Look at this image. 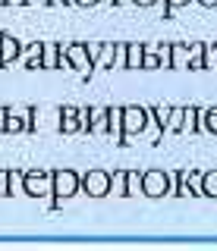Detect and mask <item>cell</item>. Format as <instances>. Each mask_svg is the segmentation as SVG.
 Wrapping results in <instances>:
<instances>
[{
    "label": "cell",
    "mask_w": 217,
    "mask_h": 251,
    "mask_svg": "<svg viewBox=\"0 0 217 251\" xmlns=\"http://www.w3.org/2000/svg\"><path fill=\"white\" fill-rule=\"evenodd\" d=\"M6 192H10V176H6V173H0V198H3Z\"/></svg>",
    "instance_id": "d4e9b609"
},
{
    "label": "cell",
    "mask_w": 217,
    "mask_h": 251,
    "mask_svg": "<svg viewBox=\"0 0 217 251\" xmlns=\"http://www.w3.org/2000/svg\"><path fill=\"white\" fill-rule=\"evenodd\" d=\"M167 129L170 132H183V110L180 107H176V110H170V116H167Z\"/></svg>",
    "instance_id": "5bb4252c"
},
{
    "label": "cell",
    "mask_w": 217,
    "mask_h": 251,
    "mask_svg": "<svg viewBox=\"0 0 217 251\" xmlns=\"http://www.w3.org/2000/svg\"><path fill=\"white\" fill-rule=\"evenodd\" d=\"M79 129H82V123H79V110L66 107V110H63V132H69V135H73V132H79Z\"/></svg>",
    "instance_id": "30bf717a"
},
{
    "label": "cell",
    "mask_w": 217,
    "mask_h": 251,
    "mask_svg": "<svg viewBox=\"0 0 217 251\" xmlns=\"http://www.w3.org/2000/svg\"><path fill=\"white\" fill-rule=\"evenodd\" d=\"M26 3H48V0H26Z\"/></svg>",
    "instance_id": "4dcf8cb0"
},
{
    "label": "cell",
    "mask_w": 217,
    "mask_h": 251,
    "mask_svg": "<svg viewBox=\"0 0 217 251\" xmlns=\"http://www.w3.org/2000/svg\"><path fill=\"white\" fill-rule=\"evenodd\" d=\"M113 57H117V47L113 44H101V53H98L101 66H113Z\"/></svg>",
    "instance_id": "7c38bea8"
},
{
    "label": "cell",
    "mask_w": 217,
    "mask_h": 251,
    "mask_svg": "<svg viewBox=\"0 0 217 251\" xmlns=\"http://www.w3.org/2000/svg\"><path fill=\"white\" fill-rule=\"evenodd\" d=\"M19 41L13 35H0V63H10V60H16L19 57Z\"/></svg>",
    "instance_id": "52a82bcc"
},
{
    "label": "cell",
    "mask_w": 217,
    "mask_h": 251,
    "mask_svg": "<svg viewBox=\"0 0 217 251\" xmlns=\"http://www.w3.org/2000/svg\"><path fill=\"white\" fill-rule=\"evenodd\" d=\"M170 6H183V3H189V0H167Z\"/></svg>",
    "instance_id": "4316f807"
},
{
    "label": "cell",
    "mask_w": 217,
    "mask_h": 251,
    "mask_svg": "<svg viewBox=\"0 0 217 251\" xmlns=\"http://www.w3.org/2000/svg\"><path fill=\"white\" fill-rule=\"evenodd\" d=\"M0 3H6V0H0Z\"/></svg>",
    "instance_id": "d6a6232c"
},
{
    "label": "cell",
    "mask_w": 217,
    "mask_h": 251,
    "mask_svg": "<svg viewBox=\"0 0 217 251\" xmlns=\"http://www.w3.org/2000/svg\"><path fill=\"white\" fill-rule=\"evenodd\" d=\"M198 113H201V110H195V107H186V110H183V129H186V132L198 129V126H195V120H198Z\"/></svg>",
    "instance_id": "4fadbf2b"
},
{
    "label": "cell",
    "mask_w": 217,
    "mask_h": 251,
    "mask_svg": "<svg viewBox=\"0 0 217 251\" xmlns=\"http://www.w3.org/2000/svg\"><path fill=\"white\" fill-rule=\"evenodd\" d=\"M60 47L57 44H44L41 47V66H48V69H54V66H60Z\"/></svg>",
    "instance_id": "9c48e42d"
},
{
    "label": "cell",
    "mask_w": 217,
    "mask_h": 251,
    "mask_svg": "<svg viewBox=\"0 0 217 251\" xmlns=\"http://www.w3.org/2000/svg\"><path fill=\"white\" fill-rule=\"evenodd\" d=\"M110 188L117 195H126V173H113V176H110Z\"/></svg>",
    "instance_id": "ac0fdd59"
},
{
    "label": "cell",
    "mask_w": 217,
    "mask_h": 251,
    "mask_svg": "<svg viewBox=\"0 0 217 251\" xmlns=\"http://www.w3.org/2000/svg\"><path fill=\"white\" fill-rule=\"evenodd\" d=\"M201 176H205L201 195H217V173H201Z\"/></svg>",
    "instance_id": "e0dca14e"
},
{
    "label": "cell",
    "mask_w": 217,
    "mask_h": 251,
    "mask_svg": "<svg viewBox=\"0 0 217 251\" xmlns=\"http://www.w3.org/2000/svg\"><path fill=\"white\" fill-rule=\"evenodd\" d=\"M142 192L148 195V198H161V195L170 192V179L164 176V173L151 170V173H145V176H142Z\"/></svg>",
    "instance_id": "6da1fadb"
},
{
    "label": "cell",
    "mask_w": 217,
    "mask_h": 251,
    "mask_svg": "<svg viewBox=\"0 0 217 251\" xmlns=\"http://www.w3.org/2000/svg\"><path fill=\"white\" fill-rule=\"evenodd\" d=\"M41 47L44 44H32V47H26V63H28V66H41Z\"/></svg>",
    "instance_id": "9a60e30c"
},
{
    "label": "cell",
    "mask_w": 217,
    "mask_h": 251,
    "mask_svg": "<svg viewBox=\"0 0 217 251\" xmlns=\"http://www.w3.org/2000/svg\"><path fill=\"white\" fill-rule=\"evenodd\" d=\"M3 129H6V132H22L26 126H22V123L16 120V116H10V113H6V116H3Z\"/></svg>",
    "instance_id": "ffe728a7"
},
{
    "label": "cell",
    "mask_w": 217,
    "mask_h": 251,
    "mask_svg": "<svg viewBox=\"0 0 217 251\" xmlns=\"http://www.w3.org/2000/svg\"><path fill=\"white\" fill-rule=\"evenodd\" d=\"M201 50H205L201 44H192L189 47V66H201Z\"/></svg>",
    "instance_id": "7402d4cb"
},
{
    "label": "cell",
    "mask_w": 217,
    "mask_h": 251,
    "mask_svg": "<svg viewBox=\"0 0 217 251\" xmlns=\"http://www.w3.org/2000/svg\"><path fill=\"white\" fill-rule=\"evenodd\" d=\"M138 192V176L136 173H126V195H136Z\"/></svg>",
    "instance_id": "603a6c76"
},
{
    "label": "cell",
    "mask_w": 217,
    "mask_h": 251,
    "mask_svg": "<svg viewBox=\"0 0 217 251\" xmlns=\"http://www.w3.org/2000/svg\"><path fill=\"white\" fill-rule=\"evenodd\" d=\"M85 192L95 195V198L107 195V192H110V176H107V173H101V170L88 173V176H85Z\"/></svg>",
    "instance_id": "3957f363"
},
{
    "label": "cell",
    "mask_w": 217,
    "mask_h": 251,
    "mask_svg": "<svg viewBox=\"0 0 217 251\" xmlns=\"http://www.w3.org/2000/svg\"><path fill=\"white\" fill-rule=\"evenodd\" d=\"M136 3H142V6H151V3H154V0H136Z\"/></svg>",
    "instance_id": "f1b7e54d"
},
{
    "label": "cell",
    "mask_w": 217,
    "mask_h": 251,
    "mask_svg": "<svg viewBox=\"0 0 217 251\" xmlns=\"http://www.w3.org/2000/svg\"><path fill=\"white\" fill-rule=\"evenodd\" d=\"M76 188H79V176L69 170H60L54 173V188L51 192L57 195V198H69V195H76Z\"/></svg>",
    "instance_id": "7a4b0ae2"
},
{
    "label": "cell",
    "mask_w": 217,
    "mask_h": 251,
    "mask_svg": "<svg viewBox=\"0 0 217 251\" xmlns=\"http://www.w3.org/2000/svg\"><path fill=\"white\" fill-rule=\"evenodd\" d=\"M201 3H205V6H217V0H201Z\"/></svg>",
    "instance_id": "f546056e"
},
{
    "label": "cell",
    "mask_w": 217,
    "mask_h": 251,
    "mask_svg": "<svg viewBox=\"0 0 217 251\" xmlns=\"http://www.w3.org/2000/svg\"><path fill=\"white\" fill-rule=\"evenodd\" d=\"M26 192L35 195V198L48 195L51 192V176H44V173H28L26 176Z\"/></svg>",
    "instance_id": "5b68a950"
},
{
    "label": "cell",
    "mask_w": 217,
    "mask_h": 251,
    "mask_svg": "<svg viewBox=\"0 0 217 251\" xmlns=\"http://www.w3.org/2000/svg\"><path fill=\"white\" fill-rule=\"evenodd\" d=\"M73 3H82V6H91V3H98V0H73Z\"/></svg>",
    "instance_id": "83f0119b"
},
{
    "label": "cell",
    "mask_w": 217,
    "mask_h": 251,
    "mask_svg": "<svg viewBox=\"0 0 217 251\" xmlns=\"http://www.w3.org/2000/svg\"><path fill=\"white\" fill-rule=\"evenodd\" d=\"M66 57H69V63H73V69H79V73L88 75L91 60H88V50H85L82 44H69V47H66Z\"/></svg>",
    "instance_id": "8992f818"
},
{
    "label": "cell",
    "mask_w": 217,
    "mask_h": 251,
    "mask_svg": "<svg viewBox=\"0 0 217 251\" xmlns=\"http://www.w3.org/2000/svg\"><path fill=\"white\" fill-rule=\"evenodd\" d=\"M123 50H126V66L129 69L142 66V50H145L142 44H129V47H123Z\"/></svg>",
    "instance_id": "8fae6325"
},
{
    "label": "cell",
    "mask_w": 217,
    "mask_h": 251,
    "mask_svg": "<svg viewBox=\"0 0 217 251\" xmlns=\"http://www.w3.org/2000/svg\"><path fill=\"white\" fill-rule=\"evenodd\" d=\"M85 50H88V60L95 63V60H98V53H101V44H88V47H85Z\"/></svg>",
    "instance_id": "484cf974"
},
{
    "label": "cell",
    "mask_w": 217,
    "mask_h": 251,
    "mask_svg": "<svg viewBox=\"0 0 217 251\" xmlns=\"http://www.w3.org/2000/svg\"><path fill=\"white\" fill-rule=\"evenodd\" d=\"M167 66H173V69H183V66H189V47L186 44H176V47H170V63Z\"/></svg>",
    "instance_id": "ba28073f"
},
{
    "label": "cell",
    "mask_w": 217,
    "mask_h": 251,
    "mask_svg": "<svg viewBox=\"0 0 217 251\" xmlns=\"http://www.w3.org/2000/svg\"><path fill=\"white\" fill-rule=\"evenodd\" d=\"M201 120H205V129L208 132H217V107L208 110V113H201Z\"/></svg>",
    "instance_id": "d6986e66"
},
{
    "label": "cell",
    "mask_w": 217,
    "mask_h": 251,
    "mask_svg": "<svg viewBox=\"0 0 217 251\" xmlns=\"http://www.w3.org/2000/svg\"><path fill=\"white\" fill-rule=\"evenodd\" d=\"M201 66H217V44H211V47H205V50H201Z\"/></svg>",
    "instance_id": "2e32d148"
},
{
    "label": "cell",
    "mask_w": 217,
    "mask_h": 251,
    "mask_svg": "<svg viewBox=\"0 0 217 251\" xmlns=\"http://www.w3.org/2000/svg\"><path fill=\"white\" fill-rule=\"evenodd\" d=\"M117 3H133V0H117Z\"/></svg>",
    "instance_id": "1f68e13d"
},
{
    "label": "cell",
    "mask_w": 217,
    "mask_h": 251,
    "mask_svg": "<svg viewBox=\"0 0 217 251\" xmlns=\"http://www.w3.org/2000/svg\"><path fill=\"white\" fill-rule=\"evenodd\" d=\"M145 120H148V113H145L142 107H126L123 110V129L126 132H142Z\"/></svg>",
    "instance_id": "277c9868"
},
{
    "label": "cell",
    "mask_w": 217,
    "mask_h": 251,
    "mask_svg": "<svg viewBox=\"0 0 217 251\" xmlns=\"http://www.w3.org/2000/svg\"><path fill=\"white\" fill-rule=\"evenodd\" d=\"M186 182L192 185V195H201V173H186Z\"/></svg>",
    "instance_id": "44dd1931"
},
{
    "label": "cell",
    "mask_w": 217,
    "mask_h": 251,
    "mask_svg": "<svg viewBox=\"0 0 217 251\" xmlns=\"http://www.w3.org/2000/svg\"><path fill=\"white\" fill-rule=\"evenodd\" d=\"M167 116H170V110H167V107H154V120H158L161 126L167 123Z\"/></svg>",
    "instance_id": "cb8c5ba5"
}]
</instances>
